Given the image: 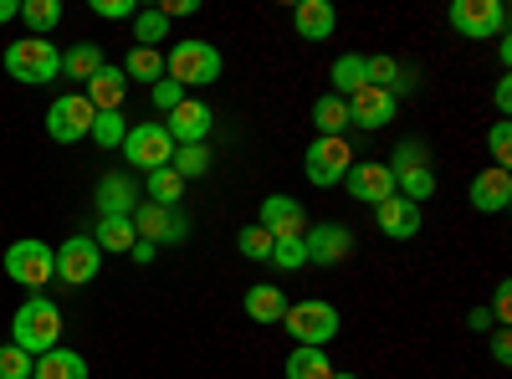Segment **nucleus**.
Instances as JSON below:
<instances>
[{
    "instance_id": "4be33fe9",
    "label": "nucleus",
    "mask_w": 512,
    "mask_h": 379,
    "mask_svg": "<svg viewBox=\"0 0 512 379\" xmlns=\"http://www.w3.org/2000/svg\"><path fill=\"white\" fill-rule=\"evenodd\" d=\"M31 379H88V359H82L77 349H47L36 364H31Z\"/></svg>"
},
{
    "instance_id": "8fccbe9b",
    "label": "nucleus",
    "mask_w": 512,
    "mask_h": 379,
    "mask_svg": "<svg viewBox=\"0 0 512 379\" xmlns=\"http://www.w3.org/2000/svg\"><path fill=\"white\" fill-rule=\"evenodd\" d=\"M16 16H21V0H0V26L16 21Z\"/></svg>"
},
{
    "instance_id": "5701e85b",
    "label": "nucleus",
    "mask_w": 512,
    "mask_h": 379,
    "mask_svg": "<svg viewBox=\"0 0 512 379\" xmlns=\"http://www.w3.org/2000/svg\"><path fill=\"white\" fill-rule=\"evenodd\" d=\"M134 205H139V190L128 175H103L98 180V210L103 216H134Z\"/></svg>"
},
{
    "instance_id": "09e8293b",
    "label": "nucleus",
    "mask_w": 512,
    "mask_h": 379,
    "mask_svg": "<svg viewBox=\"0 0 512 379\" xmlns=\"http://www.w3.org/2000/svg\"><path fill=\"white\" fill-rule=\"evenodd\" d=\"M154 251H159V246H149V241H134V251H128V257H134V262H154Z\"/></svg>"
},
{
    "instance_id": "9b49d317",
    "label": "nucleus",
    "mask_w": 512,
    "mask_h": 379,
    "mask_svg": "<svg viewBox=\"0 0 512 379\" xmlns=\"http://www.w3.org/2000/svg\"><path fill=\"white\" fill-rule=\"evenodd\" d=\"M134 236L139 241H149V246H169V241H185V231H190V221L180 216V205H134Z\"/></svg>"
},
{
    "instance_id": "7ed1b4c3",
    "label": "nucleus",
    "mask_w": 512,
    "mask_h": 379,
    "mask_svg": "<svg viewBox=\"0 0 512 379\" xmlns=\"http://www.w3.org/2000/svg\"><path fill=\"white\" fill-rule=\"evenodd\" d=\"M164 77L169 82H180L185 93L205 88V82H216L221 77V52L210 47V41H175V47L164 52Z\"/></svg>"
},
{
    "instance_id": "72a5a7b5",
    "label": "nucleus",
    "mask_w": 512,
    "mask_h": 379,
    "mask_svg": "<svg viewBox=\"0 0 512 379\" xmlns=\"http://www.w3.org/2000/svg\"><path fill=\"white\" fill-rule=\"evenodd\" d=\"M88 139H93L98 149H123V139H128V118H123V108H113V113H98Z\"/></svg>"
},
{
    "instance_id": "aec40b11",
    "label": "nucleus",
    "mask_w": 512,
    "mask_h": 379,
    "mask_svg": "<svg viewBox=\"0 0 512 379\" xmlns=\"http://www.w3.org/2000/svg\"><path fill=\"white\" fill-rule=\"evenodd\" d=\"M292 26H297V36H303V41H328L333 26H338V11L328 6V0H297Z\"/></svg>"
},
{
    "instance_id": "423d86ee",
    "label": "nucleus",
    "mask_w": 512,
    "mask_h": 379,
    "mask_svg": "<svg viewBox=\"0 0 512 379\" xmlns=\"http://www.w3.org/2000/svg\"><path fill=\"white\" fill-rule=\"evenodd\" d=\"M349 164H354L349 139H313V144H308V154H303V175H308V185L333 190V185H344Z\"/></svg>"
},
{
    "instance_id": "79ce46f5",
    "label": "nucleus",
    "mask_w": 512,
    "mask_h": 379,
    "mask_svg": "<svg viewBox=\"0 0 512 379\" xmlns=\"http://www.w3.org/2000/svg\"><path fill=\"white\" fill-rule=\"evenodd\" d=\"M415 164H425V144L420 139H405L395 149V159H390V170H415Z\"/></svg>"
},
{
    "instance_id": "de8ad7c7",
    "label": "nucleus",
    "mask_w": 512,
    "mask_h": 379,
    "mask_svg": "<svg viewBox=\"0 0 512 379\" xmlns=\"http://www.w3.org/2000/svg\"><path fill=\"white\" fill-rule=\"evenodd\" d=\"M466 323H472L477 333H487V328H492V313H487V308H472V313H466Z\"/></svg>"
},
{
    "instance_id": "ddd939ff",
    "label": "nucleus",
    "mask_w": 512,
    "mask_h": 379,
    "mask_svg": "<svg viewBox=\"0 0 512 379\" xmlns=\"http://www.w3.org/2000/svg\"><path fill=\"white\" fill-rule=\"evenodd\" d=\"M344 190L359 200V205H379L395 195V170L390 164H369V159H354L349 175H344Z\"/></svg>"
},
{
    "instance_id": "b1692460",
    "label": "nucleus",
    "mask_w": 512,
    "mask_h": 379,
    "mask_svg": "<svg viewBox=\"0 0 512 379\" xmlns=\"http://www.w3.org/2000/svg\"><path fill=\"white\" fill-rule=\"evenodd\" d=\"M313 123H318V139H344L349 129V103L338 98V93H323L313 103Z\"/></svg>"
},
{
    "instance_id": "3c124183",
    "label": "nucleus",
    "mask_w": 512,
    "mask_h": 379,
    "mask_svg": "<svg viewBox=\"0 0 512 379\" xmlns=\"http://www.w3.org/2000/svg\"><path fill=\"white\" fill-rule=\"evenodd\" d=\"M333 379H359V374H349V369H333Z\"/></svg>"
},
{
    "instance_id": "c85d7f7f",
    "label": "nucleus",
    "mask_w": 512,
    "mask_h": 379,
    "mask_svg": "<svg viewBox=\"0 0 512 379\" xmlns=\"http://www.w3.org/2000/svg\"><path fill=\"white\" fill-rule=\"evenodd\" d=\"M282 374L287 379H333V364H328L323 349H292L287 364H282Z\"/></svg>"
},
{
    "instance_id": "a18cd8bd",
    "label": "nucleus",
    "mask_w": 512,
    "mask_h": 379,
    "mask_svg": "<svg viewBox=\"0 0 512 379\" xmlns=\"http://www.w3.org/2000/svg\"><path fill=\"white\" fill-rule=\"evenodd\" d=\"M164 16H195L200 11V0H169V6H159Z\"/></svg>"
},
{
    "instance_id": "f704fd0d",
    "label": "nucleus",
    "mask_w": 512,
    "mask_h": 379,
    "mask_svg": "<svg viewBox=\"0 0 512 379\" xmlns=\"http://www.w3.org/2000/svg\"><path fill=\"white\" fill-rule=\"evenodd\" d=\"M169 170L180 180H200L210 170V149L205 144H175V159H169Z\"/></svg>"
},
{
    "instance_id": "9d476101",
    "label": "nucleus",
    "mask_w": 512,
    "mask_h": 379,
    "mask_svg": "<svg viewBox=\"0 0 512 379\" xmlns=\"http://www.w3.org/2000/svg\"><path fill=\"white\" fill-rule=\"evenodd\" d=\"M52 272H57V262H52V246H47V241L26 236V241L6 246V277H11V282H21V287H47Z\"/></svg>"
},
{
    "instance_id": "1a4fd4ad",
    "label": "nucleus",
    "mask_w": 512,
    "mask_h": 379,
    "mask_svg": "<svg viewBox=\"0 0 512 379\" xmlns=\"http://www.w3.org/2000/svg\"><path fill=\"white\" fill-rule=\"evenodd\" d=\"M93 118H98V108L82 93H62L47 108V134H52V144H82L93 134Z\"/></svg>"
},
{
    "instance_id": "49530a36",
    "label": "nucleus",
    "mask_w": 512,
    "mask_h": 379,
    "mask_svg": "<svg viewBox=\"0 0 512 379\" xmlns=\"http://www.w3.org/2000/svg\"><path fill=\"white\" fill-rule=\"evenodd\" d=\"M507 108H512V82H507V77H497V113L507 118Z\"/></svg>"
},
{
    "instance_id": "a878e982",
    "label": "nucleus",
    "mask_w": 512,
    "mask_h": 379,
    "mask_svg": "<svg viewBox=\"0 0 512 379\" xmlns=\"http://www.w3.org/2000/svg\"><path fill=\"white\" fill-rule=\"evenodd\" d=\"M328 82H333V93H338V98H354L359 88H369V77H364V57H359V52H344V57L333 62Z\"/></svg>"
},
{
    "instance_id": "f8f14e48",
    "label": "nucleus",
    "mask_w": 512,
    "mask_h": 379,
    "mask_svg": "<svg viewBox=\"0 0 512 379\" xmlns=\"http://www.w3.org/2000/svg\"><path fill=\"white\" fill-rule=\"evenodd\" d=\"M303 246H308V267H338L354 257V231L338 221H318L303 231Z\"/></svg>"
},
{
    "instance_id": "bb28decb",
    "label": "nucleus",
    "mask_w": 512,
    "mask_h": 379,
    "mask_svg": "<svg viewBox=\"0 0 512 379\" xmlns=\"http://www.w3.org/2000/svg\"><path fill=\"white\" fill-rule=\"evenodd\" d=\"M123 77L128 82H154L164 77V52H154V47H128V57H123Z\"/></svg>"
},
{
    "instance_id": "393cba45",
    "label": "nucleus",
    "mask_w": 512,
    "mask_h": 379,
    "mask_svg": "<svg viewBox=\"0 0 512 379\" xmlns=\"http://www.w3.org/2000/svg\"><path fill=\"white\" fill-rule=\"evenodd\" d=\"M16 21L26 26V36H47L62 21V0H21V16Z\"/></svg>"
},
{
    "instance_id": "c9c22d12",
    "label": "nucleus",
    "mask_w": 512,
    "mask_h": 379,
    "mask_svg": "<svg viewBox=\"0 0 512 379\" xmlns=\"http://www.w3.org/2000/svg\"><path fill=\"white\" fill-rule=\"evenodd\" d=\"M267 262H277V272H303V267H308V246H303V236H277Z\"/></svg>"
},
{
    "instance_id": "412c9836",
    "label": "nucleus",
    "mask_w": 512,
    "mask_h": 379,
    "mask_svg": "<svg viewBox=\"0 0 512 379\" xmlns=\"http://www.w3.org/2000/svg\"><path fill=\"white\" fill-rule=\"evenodd\" d=\"M246 318L251 323H282V313H287V292L277 287V282H256V287H246Z\"/></svg>"
},
{
    "instance_id": "dca6fc26",
    "label": "nucleus",
    "mask_w": 512,
    "mask_h": 379,
    "mask_svg": "<svg viewBox=\"0 0 512 379\" xmlns=\"http://www.w3.org/2000/svg\"><path fill=\"white\" fill-rule=\"evenodd\" d=\"M256 226H262V231L277 241V236H303V231H308V216H303V205H297L292 195H267Z\"/></svg>"
},
{
    "instance_id": "473e14b6",
    "label": "nucleus",
    "mask_w": 512,
    "mask_h": 379,
    "mask_svg": "<svg viewBox=\"0 0 512 379\" xmlns=\"http://www.w3.org/2000/svg\"><path fill=\"white\" fill-rule=\"evenodd\" d=\"M144 190H149V205H180V195H185V180L169 170H149V180H144Z\"/></svg>"
},
{
    "instance_id": "4468645a",
    "label": "nucleus",
    "mask_w": 512,
    "mask_h": 379,
    "mask_svg": "<svg viewBox=\"0 0 512 379\" xmlns=\"http://www.w3.org/2000/svg\"><path fill=\"white\" fill-rule=\"evenodd\" d=\"M344 103H349V129H354V123H359V129H384V123H395V113H400V98L379 93V88H359Z\"/></svg>"
},
{
    "instance_id": "6e6552de",
    "label": "nucleus",
    "mask_w": 512,
    "mask_h": 379,
    "mask_svg": "<svg viewBox=\"0 0 512 379\" xmlns=\"http://www.w3.org/2000/svg\"><path fill=\"white\" fill-rule=\"evenodd\" d=\"M451 26L466 36V41H492L507 31V6L502 0H451Z\"/></svg>"
},
{
    "instance_id": "f3484780",
    "label": "nucleus",
    "mask_w": 512,
    "mask_h": 379,
    "mask_svg": "<svg viewBox=\"0 0 512 379\" xmlns=\"http://www.w3.org/2000/svg\"><path fill=\"white\" fill-rule=\"evenodd\" d=\"M374 221H379V236L410 241V236L420 231V205H410L405 195H390V200H379V205H374Z\"/></svg>"
},
{
    "instance_id": "f257e3e1",
    "label": "nucleus",
    "mask_w": 512,
    "mask_h": 379,
    "mask_svg": "<svg viewBox=\"0 0 512 379\" xmlns=\"http://www.w3.org/2000/svg\"><path fill=\"white\" fill-rule=\"evenodd\" d=\"M11 344L26 349L31 359L57 349L62 344V313H57V303L41 298V292H31V298L16 308V318H11Z\"/></svg>"
},
{
    "instance_id": "c03bdc74",
    "label": "nucleus",
    "mask_w": 512,
    "mask_h": 379,
    "mask_svg": "<svg viewBox=\"0 0 512 379\" xmlns=\"http://www.w3.org/2000/svg\"><path fill=\"white\" fill-rule=\"evenodd\" d=\"M507 313H512V282H497V303H492V318L507 328Z\"/></svg>"
},
{
    "instance_id": "58836bf2",
    "label": "nucleus",
    "mask_w": 512,
    "mask_h": 379,
    "mask_svg": "<svg viewBox=\"0 0 512 379\" xmlns=\"http://www.w3.org/2000/svg\"><path fill=\"white\" fill-rule=\"evenodd\" d=\"M487 144H492V164H497V170H507V164H512V129H507V118H502V123H492Z\"/></svg>"
},
{
    "instance_id": "f03ea898",
    "label": "nucleus",
    "mask_w": 512,
    "mask_h": 379,
    "mask_svg": "<svg viewBox=\"0 0 512 379\" xmlns=\"http://www.w3.org/2000/svg\"><path fill=\"white\" fill-rule=\"evenodd\" d=\"M6 72L16 82H26V88H47V82H57L62 72V52H57V41L47 36H21L6 47Z\"/></svg>"
},
{
    "instance_id": "4c0bfd02",
    "label": "nucleus",
    "mask_w": 512,
    "mask_h": 379,
    "mask_svg": "<svg viewBox=\"0 0 512 379\" xmlns=\"http://www.w3.org/2000/svg\"><path fill=\"white\" fill-rule=\"evenodd\" d=\"M31 354L16 349V344H0V379H31Z\"/></svg>"
},
{
    "instance_id": "e433bc0d",
    "label": "nucleus",
    "mask_w": 512,
    "mask_h": 379,
    "mask_svg": "<svg viewBox=\"0 0 512 379\" xmlns=\"http://www.w3.org/2000/svg\"><path fill=\"white\" fill-rule=\"evenodd\" d=\"M236 246H241L246 262H267V257H272V236H267L262 226H246V231L236 236Z\"/></svg>"
},
{
    "instance_id": "a211bd4d",
    "label": "nucleus",
    "mask_w": 512,
    "mask_h": 379,
    "mask_svg": "<svg viewBox=\"0 0 512 379\" xmlns=\"http://www.w3.org/2000/svg\"><path fill=\"white\" fill-rule=\"evenodd\" d=\"M472 205L482 210V216H502V210L512 205V170H482L477 180H472Z\"/></svg>"
},
{
    "instance_id": "a19ab883",
    "label": "nucleus",
    "mask_w": 512,
    "mask_h": 379,
    "mask_svg": "<svg viewBox=\"0 0 512 379\" xmlns=\"http://www.w3.org/2000/svg\"><path fill=\"white\" fill-rule=\"evenodd\" d=\"M93 16H103V21H134L139 6H134V0H93Z\"/></svg>"
},
{
    "instance_id": "37998d69",
    "label": "nucleus",
    "mask_w": 512,
    "mask_h": 379,
    "mask_svg": "<svg viewBox=\"0 0 512 379\" xmlns=\"http://www.w3.org/2000/svg\"><path fill=\"white\" fill-rule=\"evenodd\" d=\"M492 359L497 364H512V333L507 328H492Z\"/></svg>"
},
{
    "instance_id": "c756f323",
    "label": "nucleus",
    "mask_w": 512,
    "mask_h": 379,
    "mask_svg": "<svg viewBox=\"0 0 512 379\" xmlns=\"http://www.w3.org/2000/svg\"><path fill=\"white\" fill-rule=\"evenodd\" d=\"M98 67H103V47H98V41H77L72 52H62V72L72 82H88Z\"/></svg>"
},
{
    "instance_id": "7c9ffc66",
    "label": "nucleus",
    "mask_w": 512,
    "mask_h": 379,
    "mask_svg": "<svg viewBox=\"0 0 512 379\" xmlns=\"http://www.w3.org/2000/svg\"><path fill=\"white\" fill-rule=\"evenodd\" d=\"M395 195H405L410 205L431 200V195H436V175H431V164H415V170H395Z\"/></svg>"
},
{
    "instance_id": "cd10ccee",
    "label": "nucleus",
    "mask_w": 512,
    "mask_h": 379,
    "mask_svg": "<svg viewBox=\"0 0 512 379\" xmlns=\"http://www.w3.org/2000/svg\"><path fill=\"white\" fill-rule=\"evenodd\" d=\"M98 251H134V221L128 216H98V231H93Z\"/></svg>"
},
{
    "instance_id": "0eeeda50",
    "label": "nucleus",
    "mask_w": 512,
    "mask_h": 379,
    "mask_svg": "<svg viewBox=\"0 0 512 379\" xmlns=\"http://www.w3.org/2000/svg\"><path fill=\"white\" fill-rule=\"evenodd\" d=\"M123 159L134 170H164L175 159V139L164 134V123H128V139H123Z\"/></svg>"
},
{
    "instance_id": "39448f33",
    "label": "nucleus",
    "mask_w": 512,
    "mask_h": 379,
    "mask_svg": "<svg viewBox=\"0 0 512 379\" xmlns=\"http://www.w3.org/2000/svg\"><path fill=\"white\" fill-rule=\"evenodd\" d=\"M52 262H57L52 277L62 287H88L98 277V267H103V251H98L93 236H67L62 246H52Z\"/></svg>"
},
{
    "instance_id": "6ab92c4d",
    "label": "nucleus",
    "mask_w": 512,
    "mask_h": 379,
    "mask_svg": "<svg viewBox=\"0 0 512 379\" xmlns=\"http://www.w3.org/2000/svg\"><path fill=\"white\" fill-rule=\"evenodd\" d=\"M123 93H128V77H123V67H98L93 77H88V88H82V98H88L98 113H113V108H123Z\"/></svg>"
},
{
    "instance_id": "2eb2a0df",
    "label": "nucleus",
    "mask_w": 512,
    "mask_h": 379,
    "mask_svg": "<svg viewBox=\"0 0 512 379\" xmlns=\"http://www.w3.org/2000/svg\"><path fill=\"white\" fill-rule=\"evenodd\" d=\"M210 123H216V113H210L200 98H185L175 113H164V134L175 139V144H205Z\"/></svg>"
},
{
    "instance_id": "20e7f679",
    "label": "nucleus",
    "mask_w": 512,
    "mask_h": 379,
    "mask_svg": "<svg viewBox=\"0 0 512 379\" xmlns=\"http://www.w3.org/2000/svg\"><path fill=\"white\" fill-rule=\"evenodd\" d=\"M282 328L297 339V349H328L338 339V308L323 298H303V303H287Z\"/></svg>"
},
{
    "instance_id": "ea45409f",
    "label": "nucleus",
    "mask_w": 512,
    "mask_h": 379,
    "mask_svg": "<svg viewBox=\"0 0 512 379\" xmlns=\"http://www.w3.org/2000/svg\"><path fill=\"white\" fill-rule=\"evenodd\" d=\"M185 98H190V93L180 88V82H169V77H159V82H154V108H159V113H175Z\"/></svg>"
},
{
    "instance_id": "2f4dec72",
    "label": "nucleus",
    "mask_w": 512,
    "mask_h": 379,
    "mask_svg": "<svg viewBox=\"0 0 512 379\" xmlns=\"http://www.w3.org/2000/svg\"><path fill=\"white\" fill-rule=\"evenodd\" d=\"M164 36H169V16H164L159 6H144V11L134 16V47H154V52H159Z\"/></svg>"
}]
</instances>
